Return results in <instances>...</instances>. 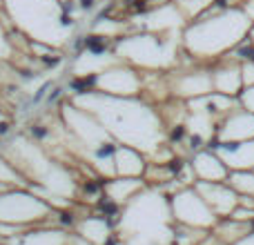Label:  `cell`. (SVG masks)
Returning a JSON list of instances; mask_svg holds the SVG:
<instances>
[{
    "label": "cell",
    "instance_id": "cell-30",
    "mask_svg": "<svg viewBox=\"0 0 254 245\" xmlns=\"http://www.w3.org/2000/svg\"><path fill=\"white\" fill-rule=\"evenodd\" d=\"M239 7L243 9V13L248 16V20L254 22V0H243V2L239 4Z\"/></svg>",
    "mask_w": 254,
    "mask_h": 245
},
{
    "label": "cell",
    "instance_id": "cell-21",
    "mask_svg": "<svg viewBox=\"0 0 254 245\" xmlns=\"http://www.w3.org/2000/svg\"><path fill=\"white\" fill-rule=\"evenodd\" d=\"M67 237L69 234L56 228H27L25 232L18 234L13 245H67Z\"/></svg>",
    "mask_w": 254,
    "mask_h": 245
},
{
    "label": "cell",
    "instance_id": "cell-16",
    "mask_svg": "<svg viewBox=\"0 0 254 245\" xmlns=\"http://www.w3.org/2000/svg\"><path fill=\"white\" fill-rule=\"evenodd\" d=\"M145 187H147V183L140 176H110V179H103V196L114 207L127 205Z\"/></svg>",
    "mask_w": 254,
    "mask_h": 245
},
{
    "label": "cell",
    "instance_id": "cell-6",
    "mask_svg": "<svg viewBox=\"0 0 254 245\" xmlns=\"http://www.w3.org/2000/svg\"><path fill=\"white\" fill-rule=\"evenodd\" d=\"M112 52L121 62H127L138 71H170L179 65L181 36L131 31L114 38Z\"/></svg>",
    "mask_w": 254,
    "mask_h": 245
},
{
    "label": "cell",
    "instance_id": "cell-2",
    "mask_svg": "<svg viewBox=\"0 0 254 245\" xmlns=\"http://www.w3.org/2000/svg\"><path fill=\"white\" fill-rule=\"evenodd\" d=\"M0 156L7 158L27 181V187L49 203L54 210L71 207L80 196V181L69 163L56 158L34 136L13 134L0 140Z\"/></svg>",
    "mask_w": 254,
    "mask_h": 245
},
{
    "label": "cell",
    "instance_id": "cell-9",
    "mask_svg": "<svg viewBox=\"0 0 254 245\" xmlns=\"http://www.w3.org/2000/svg\"><path fill=\"white\" fill-rule=\"evenodd\" d=\"M170 210L172 219L179 225H190V228L212 230L219 221V216L210 210L203 196L196 192V187H181L174 194H170Z\"/></svg>",
    "mask_w": 254,
    "mask_h": 245
},
{
    "label": "cell",
    "instance_id": "cell-34",
    "mask_svg": "<svg viewBox=\"0 0 254 245\" xmlns=\"http://www.w3.org/2000/svg\"><path fill=\"white\" fill-rule=\"evenodd\" d=\"M0 9H2V0H0Z\"/></svg>",
    "mask_w": 254,
    "mask_h": 245
},
{
    "label": "cell",
    "instance_id": "cell-12",
    "mask_svg": "<svg viewBox=\"0 0 254 245\" xmlns=\"http://www.w3.org/2000/svg\"><path fill=\"white\" fill-rule=\"evenodd\" d=\"M254 138V114L243 107H237L219 121L214 143H239Z\"/></svg>",
    "mask_w": 254,
    "mask_h": 245
},
{
    "label": "cell",
    "instance_id": "cell-4",
    "mask_svg": "<svg viewBox=\"0 0 254 245\" xmlns=\"http://www.w3.org/2000/svg\"><path fill=\"white\" fill-rule=\"evenodd\" d=\"M2 11L11 31L31 43L61 52L74 38L76 22L69 16V7L58 0H2Z\"/></svg>",
    "mask_w": 254,
    "mask_h": 245
},
{
    "label": "cell",
    "instance_id": "cell-1",
    "mask_svg": "<svg viewBox=\"0 0 254 245\" xmlns=\"http://www.w3.org/2000/svg\"><path fill=\"white\" fill-rule=\"evenodd\" d=\"M69 101L96 116V121L119 145L140 149L145 156L170 140L163 114L143 96L121 98L107 96L96 89H83L71 94Z\"/></svg>",
    "mask_w": 254,
    "mask_h": 245
},
{
    "label": "cell",
    "instance_id": "cell-10",
    "mask_svg": "<svg viewBox=\"0 0 254 245\" xmlns=\"http://www.w3.org/2000/svg\"><path fill=\"white\" fill-rule=\"evenodd\" d=\"M138 31H154V34H172L181 36V29L185 27V18L181 16V11L176 9V4L172 2H156L136 18Z\"/></svg>",
    "mask_w": 254,
    "mask_h": 245
},
{
    "label": "cell",
    "instance_id": "cell-22",
    "mask_svg": "<svg viewBox=\"0 0 254 245\" xmlns=\"http://www.w3.org/2000/svg\"><path fill=\"white\" fill-rule=\"evenodd\" d=\"M228 185L239 194L241 198L254 203V172L246 170V172H230L228 176Z\"/></svg>",
    "mask_w": 254,
    "mask_h": 245
},
{
    "label": "cell",
    "instance_id": "cell-13",
    "mask_svg": "<svg viewBox=\"0 0 254 245\" xmlns=\"http://www.w3.org/2000/svg\"><path fill=\"white\" fill-rule=\"evenodd\" d=\"M194 187H196V192L201 194L203 201L210 205V210L214 212L219 219H225V216H230L234 210H237L239 201H241V196H239V194L234 192L232 187H230L228 181H225V183L196 181V183H194Z\"/></svg>",
    "mask_w": 254,
    "mask_h": 245
},
{
    "label": "cell",
    "instance_id": "cell-24",
    "mask_svg": "<svg viewBox=\"0 0 254 245\" xmlns=\"http://www.w3.org/2000/svg\"><path fill=\"white\" fill-rule=\"evenodd\" d=\"M16 45L11 40V25H9V18L4 16V11L0 9V62H9L16 56Z\"/></svg>",
    "mask_w": 254,
    "mask_h": 245
},
{
    "label": "cell",
    "instance_id": "cell-3",
    "mask_svg": "<svg viewBox=\"0 0 254 245\" xmlns=\"http://www.w3.org/2000/svg\"><path fill=\"white\" fill-rule=\"evenodd\" d=\"M252 22L239 4H219L181 29V49L194 61H216L246 40Z\"/></svg>",
    "mask_w": 254,
    "mask_h": 245
},
{
    "label": "cell",
    "instance_id": "cell-20",
    "mask_svg": "<svg viewBox=\"0 0 254 245\" xmlns=\"http://www.w3.org/2000/svg\"><path fill=\"white\" fill-rule=\"evenodd\" d=\"M76 234L92 245H105L112 237V223L105 216H83L76 221Z\"/></svg>",
    "mask_w": 254,
    "mask_h": 245
},
{
    "label": "cell",
    "instance_id": "cell-8",
    "mask_svg": "<svg viewBox=\"0 0 254 245\" xmlns=\"http://www.w3.org/2000/svg\"><path fill=\"white\" fill-rule=\"evenodd\" d=\"M92 89L107 96H121V98H138L145 92V78L143 71L134 69L127 62H114L101 74L89 78Z\"/></svg>",
    "mask_w": 254,
    "mask_h": 245
},
{
    "label": "cell",
    "instance_id": "cell-23",
    "mask_svg": "<svg viewBox=\"0 0 254 245\" xmlns=\"http://www.w3.org/2000/svg\"><path fill=\"white\" fill-rule=\"evenodd\" d=\"M172 2L176 4V9L181 11V16L185 18V25H188L210 11L216 4V0H172Z\"/></svg>",
    "mask_w": 254,
    "mask_h": 245
},
{
    "label": "cell",
    "instance_id": "cell-25",
    "mask_svg": "<svg viewBox=\"0 0 254 245\" xmlns=\"http://www.w3.org/2000/svg\"><path fill=\"white\" fill-rule=\"evenodd\" d=\"M207 237H210V230L190 228V225H179V228L174 230V243L176 245H201Z\"/></svg>",
    "mask_w": 254,
    "mask_h": 245
},
{
    "label": "cell",
    "instance_id": "cell-27",
    "mask_svg": "<svg viewBox=\"0 0 254 245\" xmlns=\"http://www.w3.org/2000/svg\"><path fill=\"white\" fill-rule=\"evenodd\" d=\"M241 71H243V87L246 85H254V61L241 62Z\"/></svg>",
    "mask_w": 254,
    "mask_h": 245
},
{
    "label": "cell",
    "instance_id": "cell-5",
    "mask_svg": "<svg viewBox=\"0 0 254 245\" xmlns=\"http://www.w3.org/2000/svg\"><path fill=\"white\" fill-rule=\"evenodd\" d=\"M170 196L154 185H147L138 192L127 205H123L119 219L121 237H138L158 245L174 243V228H172Z\"/></svg>",
    "mask_w": 254,
    "mask_h": 245
},
{
    "label": "cell",
    "instance_id": "cell-26",
    "mask_svg": "<svg viewBox=\"0 0 254 245\" xmlns=\"http://www.w3.org/2000/svg\"><path fill=\"white\" fill-rule=\"evenodd\" d=\"M239 105L243 107V110L252 112L254 114V85H246V87L239 92Z\"/></svg>",
    "mask_w": 254,
    "mask_h": 245
},
{
    "label": "cell",
    "instance_id": "cell-28",
    "mask_svg": "<svg viewBox=\"0 0 254 245\" xmlns=\"http://www.w3.org/2000/svg\"><path fill=\"white\" fill-rule=\"evenodd\" d=\"M119 245H158V243L145 241V239H138V237H121Z\"/></svg>",
    "mask_w": 254,
    "mask_h": 245
},
{
    "label": "cell",
    "instance_id": "cell-19",
    "mask_svg": "<svg viewBox=\"0 0 254 245\" xmlns=\"http://www.w3.org/2000/svg\"><path fill=\"white\" fill-rule=\"evenodd\" d=\"M112 165H114V176H140L143 179L145 170H147V158L140 149L116 143Z\"/></svg>",
    "mask_w": 254,
    "mask_h": 245
},
{
    "label": "cell",
    "instance_id": "cell-35",
    "mask_svg": "<svg viewBox=\"0 0 254 245\" xmlns=\"http://www.w3.org/2000/svg\"><path fill=\"white\" fill-rule=\"evenodd\" d=\"M252 172H254V170H252Z\"/></svg>",
    "mask_w": 254,
    "mask_h": 245
},
{
    "label": "cell",
    "instance_id": "cell-33",
    "mask_svg": "<svg viewBox=\"0 0 254 245\" xmlns=\"http://www.w3.org/2000/svg\"><path fill=\"white\" fill-rule=\"evenodd\" d=\"M58 2H63V4H65V7H69V4H71V0H58Z\"/></svg>",
    "mask_w": 254,
    "mask_h": 245
},
{
    "label": "cell",
    "instance_id": "cell-18",
    "mask_svg": "<svg viewBox=\"0 0 254 245\" xmlns=\"http://www.w3.org/2000/svg\"><path fill=\"white\" fill-rule=\"evenodd\" d=\"M212 83H214L216 94H225V96H239V92L243 89V71L241 62L234 58L225 56V61H221L219 65L212 69Z\"/></svg>",
    "mask_w": 254,
    "mask_h": 245
},
{
    "label": "cell",
    "instance_id": "cell-17",
    "mask_svg": "<svg viewBox=\"0 0 254 245\" xmlns=\"http://www.w3.org/2000/svg\"><path fill=\"white\" fill-rule=\"evenodd\" d=\"M119 62V58L114 56V52H105L103 47H96V45H89L83 54H78L71 65V71L78 78H92V76L101 74L103 69H107L110 65Z\"/></svg>",
    "mask_w": 254,
    "mask_h": 245
},
{
    "label": "cell",
    "instance_id": "cell-7",
    "mask_svg": "<svg viewBox=\"0 0 254 245\" xmlns=\"http://www.w3.org/2000/svg\"><path fill=\"white\" fill-rule=\"evenodd\" d=\"M56 210L29 187H9L0 192V223L34 228L54 219Z\"/></svg>",
    "mask_w": 254,
    "mask_h": 245
},
{
    "label": "cell",
    "instance_id": "cell-31",
    "mask_svg": "<svg viewBox=\"0 0 254 245\" xmlns=\"http://www.w3.org/2000/svg\"><path fill=\"white\" fill-rule=\"evenodd\" d=\"M232 245H254V228H252L248 234H243L239 241H234Z\"/></svg>",
    "mask_w": 254,
    "mask_h": 245
},
{
    "label": "cell",
    "instance_id": "cell-14",
    "mask_svg": "<svg viewBox=\"0 0 254 245\" xmlns=\"http://www.w3.org/2000/svg\"><path fill=\"white\" fill-rule=\"evenodd\" d=\"M196 181H210V183H225L230 176V170L223 161L219 158V154L212 147H201L192 154L190 158Z\"/></svg>",
    "mask_w": 254,
    "mask_h": 245
},
{
    "label": "cell",
    "instance_id": "cell-11",
    "mask_svg": "<svg viewBox=\"0 0 254 245\" xmlns=\"http://www.w3.org/2000/svg\"><path fill=\"white\" fill-rule=\"evenodd\" d=\"M167 92L179 101H192V98L207 96V94L214 92L212 69H190L174 74L167 80Z\"/></svg>",
    "mask_w": 254,
    "mask_h": 245
},
{
    "label": "cell",
    "instance_id": "cell-32",
    "mask_svg": "<svg viewBox=\"0 0 254 245\" xmlns=\"http://www.w3.org/2000/svg\"><path fill=\"white\" fill-rule=\"evenodd\" d=\"M246 40H248V43H250V45H254V22L250 25V29H248V34H246Z\"/></svg>",
    "mask_w": 254,
    "mask_h": 245
},
{
    "label": "cell",
    "instance_id": "cell-15",
    "mask_svg": "<svg viewBox=\"0 0 254 245\" xmlns=\"http://www.w3.org/2000/svg\"><path fill=\"white\" fill-rule=\"evenodd\" d=\"M210 147L219 154L230 172L254 170V138L239 140V143H212Z\"/></svg>",
    "mask_w": 254,
    "mask_h": 245
},
{
    "label": "cell",
    "instance_id": "cell-29",
    "mask_svg": "<svg viewBox=\"0 0 254 245\" xmlns=\"http://www.w3.org/2000/svg\"><path fill=\"white\" fill-rule=\"evenodd\" d=\"M9 125H11V121H9V116H7V112L0 107V140L4 138V134L9 131Z\"/></svg>",
    "mask_w": 254,
    "mask_h": 245
}]
</instances>
